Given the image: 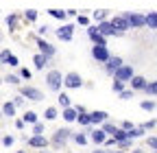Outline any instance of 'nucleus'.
Returning a JSON list of instances; mask_svg holds the SVG:
<instances>
[{"instance_id":"c756f323","label":"nucleus","mask_w":157,"mask_h":153,"mask_svg":"<svg viewBox=\"0 0 157 153\" xmlns=\"http://www.w3.org/2000/svg\"><path fill=\"white\" fill-rule=\"evenodd\" d=\"M24 20H26V22H35V20H37V11H35V9H26V11H24Z\"/></svg>"},{"instance_id":"7ed1b4c3","label":"nucleus","mask_w":157,"mask_h":153,"mask_svg":"<svg viewBox=\"0 0 157 153\" xmlns=\"http://www.w3.org/2000/svg\"><path fill=\"white\" fill-rule=\"evenodd\" d=\"M92 57H94L98 64H107L111 55H109L107 46H98V44H94V46H92Z\"/></svg>"},{"instance_id":"9b49d317","label":"nucleus","mask_w":157,"mask_h":153,"mask_svg":"<svg viewBox=\"0 0 157 153\" xmlns=\"http://www.w3.org/2000/svg\"><path fill=\"white\" fill-rule=\"evenodd\" d=\"M133 76H135V74H133V68H131V66H120V68L116 70L113 79H120V81H131Z\"/></svg>"},{"instance_id":"2f4dec72","label":"nucleus","mask_w":157,"mask_h":153,"mask_svg":"<svg viewBox=\"0 0 157 153\" xmlns=\"http://www.w3.org/2000/svg\"><path fill=\"white\" fill-rule=\"evenodd\" d=\"M103 129H105V131L109 133V136H113V133H116V129H118V127H116L113 123H109V120H105V123H103Z\"/></svg>"},{"instance_id":"ea45409f","label":"nucleus","mask_w":157,"mask_h":153,"mask_svg":"<svg viewBox=\"0 0 157 153\" xmlns=\"http://www.w3.org/2000/svg\"><path fill=\"white\" fill-rule=\"evenodd\" d=\"M20 76H22V79H29V81H31V76H33V72H31L29 68H22V70H20Z\"/></svg>"},{"instance_id":"e433bc0d","label":"nucleus","mask_w":157,"mask_h":153,"mask_svg":"<svg viewBox=\"0 0 157 153\" xmlns=\"http://www.w3.org/2000/svg\"><path fill=\"white\" fill-rule=\"evenodd\" d=\"M7 24L11 26V31L15 29V24H17V15H15V13H11V15H7Z\"/></svg>"},{"instance_id":"7c9ffc66","label":"nucleus","mask_w":157,"mask_h":153,"mask_svg":"<svg viewBox=\"0 0 157 153\" xmlns=\"http://www.w3.org/2000/svg\"><path fill=\"white\" fill-rule=\"evenodd\" d=\"M87 140H90V138L85 136V133H74V142H76V144L83 147V144H87Z\"/></svg>"},{"instance_id":"6e6d98bb","label":"nucleus","mask_w":157,"mask_h":153,"mask_svg":"<svg viewBox=\"0 0 157 153\" xmlns=\"http://www.w3.org/2000/svg\"><path fill=\"white\" fill-rule=\"evenodd\" d=\"M17 153H26V151H17Z\"/></svg>"},{"instance_id":"4be33fe9","label":"nucleus","mask_w":157,"mask_h":153,"mask_svg":"<svg viewBox=\"0 0 157 153\" xmlns=\"http://www.w3.org/2000/svg\"><path fill=\"white\" fill-rule=\"evenodd\" d=\"M146 26L148 29H157V11H151L146 15Z\"/></svg>"},{"instance_id":"393cba45","label":"nucleus","mask_w":157,"mask_h":153,"mask_svg":"<svg viewBox=\"0 0 157 153\" xmlns=\"http://www.w3.org/2000/svg\"><path fill=\"white\" fill-rule=\"evenodd\" d=\"M48 13L52 18H57V20H66V18H68V11H61V9H50Z\"/></svg>"},{"instance_id":"bb28decb","label":"nucleus","mask_w":157,"mask_h":153,"mask_svg":"<svg viewBox=\"0 0 157 153\" xmlns=\"http://www.w3.org/2000/svg\"><path fill=\"white\" fill-rule=\"evenodd\" d=\"M78 125H83V127H87V125H92V116L85 112V114H78Z\"/></svg>"},{"instance_id":"c85d7f7f","label":"nucleus","mask_w":157,"mask_h":153,"mask_svg":"<svg viewBox=\"0 0 157 153\" xmlns=\"http://www.w3.org/2000/svg\"><path fill=\"white\" fill-rule=\"evenodd\" d=\"M111 90H113L116 94H120V92L124 90V81H120V79H113V83H111Z\"/></svg>"},{"instance_id":"f3484780","label":"nucleus","mask_w":157,"mask_h":153,"mask_svg":"<svg viewBox=\"0 0 157 153\" xmlns=\"http://www.w3.org/2000/svg\"><path fill=\"white\" fill-rule=\"evenodd\" d=\"M129 83H131V90H146V85H148V81L144 79V76H137V74L133 76Z\"/></svg>"},{"instance_id":"c03bdc74","label":"nucleus","mask_w":157,"mask_h":153,"mask_svg":"<svg viewBox=\"0 0 157 153\" xmlns=\"http://www.w3.org/2000/svg\"><path fill=\"white\" fill-rule=\"evenodd\" d=\"M13 140H15L13 136H5V138H2V144H5V147H11V144H13Z\"/></svg>"},{"instance_id":"f8f14e48","label":"nucleus","mask_w":157,"mask_h":153,"mask_svg":"<svg viewBox=\"0 0 157 153\" xmlns=\"http://www.w3.org/2000/svg\"><path fill=\"white\" fill-rule=\"evenodd\" d=\"M98 31H101L105 37H111V35H120V31H118V29H116L111 22H107V20H105V22H98Z\"/></svg>"},{"instance_id":"2eb2a0df","label":"nucleus","mask_w":157,"mask_h":153,"mask_svg":"<svg viewBox=\"0 0 157 153\" xmlns=\"http://www.w3.org/2000/svg\"><path fill=\"white\" fill-rule=\"evenodd\" d=\"M92 116V125H103L105 120H109V114L105 109H96V112H90Z\"/></svg>"},{"instance_id":"a211bd4d","label":"nucleus","mask_w":157,"mask_h":153,"mask_svg":"<svg viewBox=\"0 0 157 153\" xmlns=\"http://www.w3.org/2000/svg\"><path fill=\"white\" fill-rule=\"evenodd\" d=\"M63 120H66V123L78 120V109H76V107H66V109H63Z\"/></svg>"},{"instance_id":"58836bf2","label":"nucleus","mask_w":157,"mask_h":153,"mask_svg":"<svg viewBox=\"0 0 157 153\" xmlns=\"http://www.w3.org/2000/svg\"><path fill=\"white\" fill-rule=\"evenodd\" d=\"M142 109L153 112V109H155V101H142Z\"/></svg>"},{"instance_id":"8fccbe9b","label":"nucleus","mask_w":157,"mask_h":153,"mask_svg":"<svg viewBox=\"0 0 157 153\" xmlns=\"http://www.w3.org/2000/svg\"><path fill=\"white\" fill-rule=\"evenodd\" d=\"M68 15H70V18H76L78 13H76V9H70V11H68Z\"/></svg>"},{"instance_id":"37998d69","label":"nucleus","mask_w":157,"mask_h":153,"mask_svg":"<svg viewBox=\"0 0 157 153\" xmlns=\"http://www.w3.org/2000/svg\"><path fill=\"white\" fill-rule=\"evenodd\" d=\"M33 133H44V125L42 123H35L33 125Z\"/></svg>"},{"instance_id":"4468645a","label":"nucleus","mask_w":157,"mask_h":153,"mask_svg":"<svg viewBox=\"0 0 157 153\" xmlns=\"http://www.w3.org/2000/svg\"><path fill=\"white\" fill-rule=\"evenodd\" d=\"M29 147H35V149H46V147H48V140L44 138V133H35L33 138H29Z\"/></svg>"},{"instance_id":"423d86ee","label":"nucleus","mask_w":157,"mask_h":153,"mask_svg":"<svg viewBox=\"0 0 157 153\" xmlns=\"http://www.w3.org/2000/svg\"><path fill=\"white\" fill-rule=\"evenodd\" d=\"M20 94H22L24 99H29V101H42L44 99V94L39 92L37 88H33V85H24L22 90H20Z\"/></svg>"},{"instance_id":"a878e982","label":"nucleus","mask_w":157,"mask_h":153,"mask_svg":"<svg viewBox=\"0 0 157 153\" xmlns=\"http://www.w3.org/2000/svg\"><path fill=\"white\" fill-rule=\"evenodd\" d=\"M22 120L29 123V125H35V123H37V114H35V112H26L24 116H22Z\"/></svg>"},{"instance_id":"dca6fc26","label":"nucleus","mask_w":157,"mask_h":153,"mask_svg":"<svg viewBox=\"0 0 157 153\" xmlns=\"http://www.w3.org/2000/svg\"><path fill=\"white\" fill-rule=\"evenodd\" d=\"M72 31H74L72 24H63L61 29H57V37H59V40H63V42H70L72 40Z\"/></svg>"},{"instance_id":"aec40b11","label":"nucleus","mask_w":157,"mask_h":153,"mask_svg":"<svg viewBox=\"0 0 157 153\" xmlns=\"http://www.w3.org/2000/svg\"><path fill=\"white\" fill-rule=\"evenodd\" d=\"M113 138H116L118 142H124V140H131V138H129V131H127V129H122V127H118V129H116V133H113Z\"/></svg>"},{"instance_id":"412c9836","label":"nucleus","mask_w":157,"mask_h":153,"mask_svg":"<svg viewBox=\"0 0 157 153\" xmlns=\"http://www.w3.org/2000/svg\"><path fill=\"white\" fill-rule=\"evenodd\" d=\"M2 114H5V116H9V118H13V116H15V103L7 101V103L2 105Z\"/></svg>"},{"instance_id":"cd10ccee","label":"nucleus","mask_w":157,"mask_h":153,"mask_svg":"<svg viewBox=\"0 0 157 153\" xmlns=\"http://www.w3.org/2000/svg\"><path fill=\"white\" fill-rule=\"evenodd\" d=\"M57 103L66 109V107H70V96H68V94H59V96H57Z\"/></svg>"},{"instance_id":"4c0bfd02","label":"nucleus","mask_w":157,"mask_h":153,"mask_svg":"<svg viewBox=\"0 0 157 153\" xmlns=\"http://www.w3.org/2000/svg\"><path fill=\"white\" fill-rule=\"evenodd\" d=\"M5 81H7V83L17 85V83H20V76H17V74H7V76H5Z\"/></svg>"},{"instance_id":"864d4df0","label":"nucleus","mask_w":157,"mask_h":153,"mask_svg":"<svg viewBox=\"0 0 157 153\" xmlns=\"http://www.w3.org/2000/svg\"><path fill=\"white\" fill-rule=\"evenodd\" d=\"M94 153H109V151H94Z\"/></svg>"},{"instance_id":"6ab92c4d","label":"nucleus","mask_w":157,"mask_h":153,"mask_svg":"<svg viewBox=\"0 0 157 153\" xmlns=\"http://www.w3.org/2000/svg\"><path fill=\"white\" fill-rule=\"evenodd\" d=\"M33 61H35V68H37V70H44V68H46V64H48V57H46V55H42V53H37V55L33 57Z\"/></svg>"},{"instance_id":"1a4fd4ad","label":"nucleus","mask_w":157,"mask_h":153,"mask_svg":"<svg viewBox=\"0 0 157 153\" xmlns=\"http://www.w3.org/2000/svg\"><path fill=\"white\" fill-rule=\"evenodd\" d=\"M35 40H37V48H39V53H42V55H46L48 59H50V57L57 53V50H55V46H52V44H48V42L44 40V37H39V35H37Z\"/></svg>"},{"instance_id":"0eeeda50","label":"nucleus","mask_w":157,"mask_h":153,"mask_svg":"<svg viewBox=\"0 0 157 153\" xmlns=\"http://www.w3.org/2000/svg\"><path fill=\"white\" fill-rule=\"evenodd\" d=\"M87 35H90V40L98 46H107V37L98 31V26H87Z\"/></svg>"},{"instance_id":"ddd939ff","label":"nucleus","mask_w":157,"mask_h":153,"mask_svg":"<svg viewBox=\"0 0 157 153\" xmlns=\"http://www.w3.org/2000/svg\"><path fill=\"white\" fill-rule=\"evenodd\" d=\"M107 136H109V133L101 127V129H94L92 133H90V140L94 142V144H105V140H107Z\"/></svg>"},{"instance_id":"39448f33","label":"nucleus","mask_w":157,"mask_h":153,"mask_svg":"<svg viewBox=\"0 0 157 153\" xmlns=\"http://www.w3.org/2000/svg\"><path fill=\"white\" fill-rule=\"evenodd\" d=\"M124 15L129 18L131 29H144V26H146V15H142V13H131V11H124Z\"/></svg>"},{"instance_id":"49530a36","label":"nucleus","mask_w":157,"mask_h":153,"mask_svg":"<svg viewBox=\"0 0 157 153\" xmlns=\"http://www.w3.org/2000/svg\"><path fill=\"white\" fill-rule=\"evenodd\" d=\"M120 127H122V129H127V131H131V129H133V123H131V120H124Z\"/></svg>"},{"instance_id":"79ce46f5","label":"nucleus","mask_w":157,"mask_h":153,"mask_svg":"<svg viewBox=\"0 0 157 153\" xmlns=\"http://www.w3.org/2000/svg\"><path fill=\"white\" fill-rule=\"evenodd\" d=\"M24 101H26V99L22 96V94H17V96L13 99V103H15V107H20V105H24Z\"/></svg>"},{"instance_id":"a19ab883","label":"nucleus","mask_w":157,"mask_h":153,"mask_svg":"<svg viewBox=\"0 0 157 153\" xmlns=\"http://www.w3.org/2000/svg\"><path fill=\"white\" fill-rule=\"evenodd\" d=\"M76 22L83 24V26H87V24H90V18H87V15H76Z\"/></svg>"},{"instance_id":"09e8293b","label":"nucleus","mask_w":157,"mask_h":153,"mask_svg":"<svg viewBox=\"0 0 157 153\" xmlns=\"http://www.w3.org/2000/svg\"><path fill=\"white\" fill-rule=\"evenodd\" d=\"M142 127H144V129H153V127H155V120H148V123H144Z\"/></svg>"},{"instance_id":"4d7b16f0","label":"nucleus","mask_w":157,"mask_h":153,"mask_svg":"<svg viewBox=\"0 0 157 153\" xmlns=\"http://www.w3.org/2000/svg\"><path fill=\"white\" fill-rule=\"evenodd\" d=\"M153 153H157V151H153Z\"/></svg>"},{"instance_id":"6e6552de","label":"nucleus","mask_w":157,"mask_h":153,"mask_svg":"<svg viewBox=\"0 0 157 153\" xmlns=\"http://www.w3.org/2000/svg\"><path fill=\"white\" fill-rule=\"evenodd\" d=\"M120 66H124V61H122V57H118V55H111V57H109V61L105 64V72L113 76V74H116V70L120 68Z\"/></svg>"},{"instance_id":"f03ea898","label":"nucleus","mask_w":157,"mask_h":153,"mask_svg":"<svg viewBox=\"0 0 157 153\" xmlns=\"http://www.w3.org/2000/svg\"><path fill=\"white\" fill-rule=\"evenodd\" d=\"M46 83H48V88H50L52 92H59V90H61V85H63V74L59 72V70H50V72L46 74Z\"/></svg>"},{"instance_id":"c9c22d12","label":"nucleus","mask_w":157,"mask_h":153,"mask_svg":"<svg viewBox=\"0 0 157 153\" xmlns=\"http://www.w3.org/2000/svg\"><path fill=\"white\" fill-rule=\"evenodd\" d=\"M144 92H146V94H155V96H157V81H151Z\"/></svg>"},{"instance_id":"9d476101","label":"nucleus","mask_w":157,"mask_h":153,"mask_svg":"<svg viewBox=\"0 0 157 153\" xmlns=\"http://www.w3.org/2000/svg\"><path fill=\"white\" fill-rule=\"evenodd\" d=\"M111 24H113L118 31H120V33H124V31L131 29V22H129V18H127L124 13H122V15H116L113 20H111Z\"/></svg>"},{"instance_id":"3c124183","label":"nucleus","mask_w":157,"mask_h":153,"mask_svg":"<svg viewBox=\"0 0 157 153\" xmlns=\"http://www.w3.org/2000/svg\"><path fill=\"white\" fill-rule=\"evenodd\" d=\"M133 153H142V151H140V149H133Z\"/></svg>"},{"instance_id":"f257e3e1","label":"nucleus","mask_w":157,"mask_h":153,"mask_svg":"<svg viewBox=\"0 0 157 153\" xmlns=\"http://www.w3.org/2000/svg\"><path fill=\"white\" fill-rule=\"evenodd\" d=\"M70 138H74V133H72L70 129H63V127H61V129H57V131H55V136H52L50 142H52L57 149H61V147H66V142H68Z\"/></svg>"},{"instance_id":"603ef678","label":"nucleus","mask_w":157,"mask_h":153,"mask_svg":"<svg viewBox=\"0 0 157 153\" xmlns=\"http://www.w3.org/2000/svg\"><path fill=\"white\" fill-rule=\"evenodd\" d=\"M37 153H48V151H46V149H42V151H37Z\"/></svg>"},{"instance_id":"5fc2aeb1","label":"nucleus","mask_w":157,"mask_h":153,"mask_svg":"<svg viewBox=\"0 0 157 153\" xmlns=\"http://www.w3.org/2000/svg\"><path fill=\"white\" fill-rule=\"evenodd\" d=\"M109 153H122V151H109Z\"/></svg>"},{"instance_id":"473e14b6","label":"nucleus","mask_w":157,"mask_h":153,"mask_svg":"<svg viewBox=\"0 0 157 153\" xmlns=\"http://www.w3.org/2000/svg\"><path fill=\"white\" fill-rule=\"evenodd\" d=\"M44 116H46V120H55V118H57V109H55V107H46Z\"/></svg>"},{"instance_id":"b1692460","label":"nucleus","mask_w":157,"mask_h":153,"mask_svg":"<svg viewBox=\"0 0 157 153\" xmlns=\"http://www.w3.org/2000/svg\"><path fill=\"white\" fill-rule=\"evenodd\" d=\"M144 131H146L144 127H133V129L129 131V138H131V140H133V138H142V136H144Z\"/></svg>"},{"instance_id":"f704fd0d","label":"nucleus","mask_w":157,"mask_h":153,"mask_svg":"<svg viewBox=\"0 0 157 153\" xmlns=\"http://www.w3.org/2000/svg\"><path fill=\"white\" fill-rule=\"evenodd\" d=\"M133 92H135V90H122L118 96H120L122 101H129V99H133Z\"/></svg>"},{"instance_id":"de8ad7c7","label":"nucleus","mask_w":157,"mask_h":153,"mask_svg":"<svg viewBox=\"0 0 157 153\" xmlns=\"http://www.w3.org/2000/svg\"><path fill=\"white\" fill-rule=\"evenodd\" d=\"M146 142H148V147H151V149H155V151H157V138H148Z\"/></svg>"},{"instance_id":"72a5a7b5","label":"nucleus","mask_w":157,"mask_h":153,"mask_svg":"<svg viewBox=\"0 0 157 153\" xmlns=\"http://www.w3.org/2000/svg\"><path fill=\"white\" fill-rule=\"evenodd\" d=\"M11 55H13L11 50H2V53H0V61L7 66V64H9V59H11Z\"/></svg>"},{"instance_id":"5701e85b","label":"nucleus","mask_w":157,"mask_h":153,"mask_svg":"<svg viewBox=\"0 0 157 153\" xmlns=\"http://www.w3.org/2000/svg\"><path fill=\"white\" fill-rule=\"evenodd\" d=\"M92 18H94L96 22H105V20H107V11H105V9H98V11L92 13Z\"/></svg>"},{"instance_id":"20e7f679","label":"nucleus","mask_w":157,"mask_h":153,"mask_svg":"<svg viewBox=\"0 0 157 153\" xmlns=\"http://www.w3.org/2000/svg\"><path fill=\"white\" fill-rule=\"evenodd\" d=\"M63 85L70 88V90H78L83 85V79H81V74H76V72H68L63 76Z\"/></svg>"},{"instance_id":"a18cd8bd","label":"nucleus","mask_w":157,"mask_h":153,"mask_svg":"<svg viewBox=\"0 0 157 153\" xmlns=\"http://www.w3.org/2000/svg\"><path fill=\"white\" fill-rule=\"evenodd\" d=\"M7 66H20V59H17L15 55H11V59H9V64H7Z\"/></svg>"}]
</instances>
